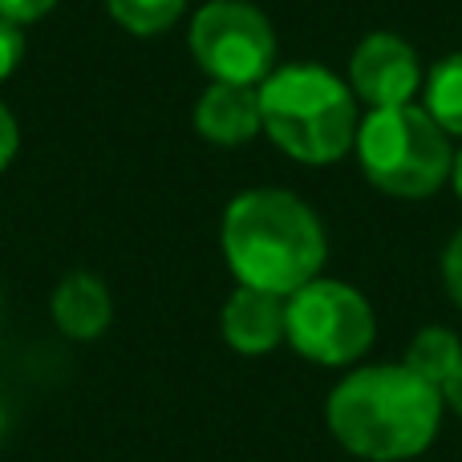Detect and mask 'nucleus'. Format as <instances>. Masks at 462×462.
Wrapping results in <instances>:
<instances>
[{"label": "nucleus", "mask_w": 462, "mask_h": 462, "mask_svg": "<svg viewBox=\"0 0 462 462\" xmlns=\"http://www.w3.org/2000/svg\"><path fill=\"white\" fill-rule=\"evenodd\" d=\"M349 89L353 97L369 102L374 110L410 106L422 89L418 53L393 32H369L349 57Z\"/></svg>", "instance_id": "nucleus-7"}, {"label": "nucleus", "mask_w": 462, "mask_h": 462, "mask_svg": "<svg viewBox=\"0 0 462 462\" xmlns=\"http://www.w3.org/2000/svg\"><path fill=\"white\" fill-rule=\"evenodd\" d=\"M16 143H21V138H16V118L5 110V102H0V171L13 162Z\"/></svg>", "instance_id": "nucleus-17"}, {"label": "nucleus", "mask_w": 462, "mask_h": 462, "mask_svg": "<svg viewBox=\"0 0 462 462\" xmlns=\"http://www.w3.org/2000/svg\"><path fill=\"white\" fill-rule=\"evenodd\" d=\"M0 434H5V406H0Z\"/></svg>", "instance_id": "nucleus-20"}, {"label": "nucleus", "mask_w": 462, "mask_h": 462, "mask_svg": "<svg viewBox=\"0 0 462 462\" xmlns=\"http://www.w3.org/2000/svg\"><path fill=\"white\" fill-rule=\"evenodd\" d=\"M426 114L447 134H462V53L442 57L426 78Z\"/></svg>", "instance_id": "nucleus-12"}, {"label": "nucleus", "mask_w": 462, "mask_h": 462, "mask_svg": "<svg viewBox=\"0 0 462 462\" xmlns=\"http://www.w3.org/2000/svg\"><path fill=\"white\" fill-rule=\"evenodd\" d=\"M284 337L317 365H349L374 345V309L341 280H309L284 300Z\"/></svg>", "instance_id": "nucleus-5"}, {"label": "nucleus", "mask_w": 462, "mask_h": 462, "mask_svg": "<svg viewBox=\"0 0 462 462\" xmlns=\"http://www.w3.org/2000/svg\"><path fill=\"white\" fill-rule=\"evenodd\" d=\"M328 430L345 450L374 462L422 455L442 422V390L406 365H369L328 393Z\"/></svg>", "instance_id": "nucleus-1"}, {"label": "nucleus", "mask_w": 462, "mask_h": 462, "mask_svg": "<svg viewBox=\"0 0 462 462\" xmlns=\"http://www.w3.org/2000/svg\"><path fill=\"white\" fill-rule=\"evenodd\" d=\"M260 114L272 143L300 162H337L357 143V97L320 65H288L260 81Z\"/></svg>", "instance_id": "nucleus-3"}, {"label": "nucleus", "mask_w": 462, "mask_h": 462, "mask_svg": "<svg viewBox=\"0 0 462 462\" xmlns=\"http://www.w3.org/2000/svg\"><path fill=\"white\" fill-rule=\"evenodd\" d=\"M260 89L255 86H227L211 81L208 94L195 106V130L216 146H244L260 134Z\"/></svg>", "instance_id": "nucleus-8"}, {"label": "nucleus", "mask_w": 462, "mask_h": 462, "mask_svg": "<svg viewBox=\"0 0 462 462\" xmlns=\"http://www.w3.org/2000/svg\"><path fill=\"white\" fill-rule=\"evenodd\" d=\"M224 341L239 353H268L284 341V296L263 288H236L224 304Z\"/></svg>", "instance_id": "nucleus-9"}, {"label": "nucleus", "mask_w": 462, "mask_h": 462, "mask_svg": "<svg viewBox=\"0 0 462 462\" xmlns=\"http://www.w3.org/2000/svg\"><path fill=\"white\" fill-rule=\"evenodd\" d=\"M361 171L374 187L398 199H426L450 179L455 151L450 138L422 106H390L374 110L357 126Z\"/></svg>", "instance_id": "nucleus-4"}, {"label": "nucleus", "mask_w": 462, "mask_h": 462, "mask_svg": "<svg viewBox=\"0 0 462 462\" xmlns=\"http://www.w3.org/2000/svg\"><path fill=\"white\" fill-rule=\"evenodd\" d=\"M442 402H447L450 410H455V414L462 418V361H458V369L455 374H450V382L442 385Z\"/></svg>", "instance_id": "nucleus-18"}, {"label": "nucleus", "mask_w": 462, "mask_h": 462, "mask_svg": "<svg viewBox=\"0 0 462 462\" xmlns=\"http://www.w3.org/2000/svg\"><path fill=\"white\" fill-rule=\"evenodd\" d=\"M53 5L57 0H0V16H5L8 24H32V21H41V16H49Z\"/></svg>", "instance_id": "nucleus-15"}, {"label": "nucleus", "mask_w": 462, "mask_h": 462, "mask_svg": "<svg viewBox=\"0 0 462 462\" xmlns=\"http://www.w3.org/2000/svg\"><path fill=\"white\" fill-rule=\"evenodd\" d=\"M458 361H462L458 337L450 333V328H442V325L422 328V333L410 341V349H406V369L410 374H418L422 382L439 385V390L450 382V374L458 369Z\"/></svg>", "instance_id": "nucleus-11"}, {"label": "nucleus", "mask_w": 462, "mask_h": 462, "mask_svg": "<svg viewBox=\"0 0 462 462\" xmlns=\"http://www.w3.org/2000/svg\"><path fill=\"white\" fill-rule=\"evenodd\" d=\"M191 53L211 81L260 86L276 61V32L247 0H208L191 21Z\"/></svg>", "instance_id": "nucleus-6"}, {"label": "nucleus", "mask_w": 462, "mask_h": 462, "mask_svg": "<svg viewBox=\"0 0 462 462\" xmlns=\"http://www.w3.org/2000/svg\"><path fill=\"white\" fill-rule=\"evenodd\" d=\"M442 280H447V292H450V300L462 309V231L455 239H450V247H447V255H442Z\"/></svg>", "instance_id": "nucleus-16"}, {"label": "nucleus", "mask_w": 462, "mask_h": 462, "mask_svg": "<svg viewBox=\"0 0 462 462\" xmlns=\"http://www.w3.org/2000/svg\"><path fill=\"white\" fill-rule=\"evenodd\" d=\"M325 227L309 203L276 187H255L224 211V255L239 284L292 296L325 263Z\"/></svg>", "instance_id": "nucleus-2"}, {"label": "nucleus", "mask_w": 462, "mask_h": 462, "mask_svg": "<svg viewBox=\"0 0 462 462\" xmlns=\"http://www.w3.org/2000/svg\"><path fill=\"white\" fill-rule=\"evenodd\" d=\"M24 57V32L21 24H8L5 16H0V81L13 78V69L21 65Z\"/></svg>", "instance_id": "nucleus-14"}, {"label": "nucleus", "mask_w": 462, "mask_h": 462, "mask_svg": "<svg viewBox=\"0 0 462 462\" xmlns=\"http://www.w3.org/2000/svg\"><path fill=\"white\" fill-rule=\"evenodd\" d=\"M450 179H455V191H458V199H462V146H458V154H455V167H450Z\"/></svg>", "instance_id": "nucleus-19"}, {"label": "nucleus", "mask_w": 462, "mask_h": 462, "mask_svg": "<svg viewBox=\"0 0 462 462\" xmlns=\"http://www.w3.org/2000/svg\"><path fill=\"white\" fill-rule=\"evenodd\" d=\"M114 21L134 37H154V32L171 29L183 16L187 0H106Z\"/></svg>", "instance_id": "nucleus-13"}, {"label": "nucleus", "mask_w": 462, "mask_h": 462, "mask_svg": "<svg viewBox=\"0 0 462 462\" xmlns=\"http://www.w3.org/2000/svg\"><path fill=\"white\" fill-rule=\"evenodd\" d=\"M110 288L89 272H69L53 292V325L69 341H94L110 328Z\"/></svg>", "instance_id": "nucleus-10"}]
</instances>
